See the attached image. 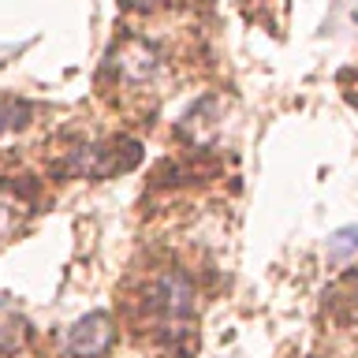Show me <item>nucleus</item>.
Masks as SVG:
<instances>
[{
	"instance_id": "nucleus-9",
	"label": "nucleus",
	"mask_w": 358,
	"mask_h": 358,
	"mask_svg": "<svg viewBox=\"0 0 358 358\" xmlns=\"http://www.w3.org/2000/svg\"><path fill=\"white\" fill-rule=\"evenodd\" d=\"M127 4H131V8H150L153 0H127Z\"/></svg>"
},
{
	"instance_id": "nucleus-1",
	"label": "nucleus",
	"mask_w": 358,
	"mask_h": 358,
	"mask_svg": "<svg viewBox=\"0 0 358 358\" xmlns=\"http://www.w3.org/2000/svg\"><path fill=\"white\" fill-rule=\"evenodd\" d=\"M142 313L164 340H179L183 332H190V324H194V284H190V276L179 268L153 273V280L145 284Z\"/></svg>"
},
{
	"instance_id": "nucleus-8",
	"label": "nucleus",
	"mask_w": 358,
	"mask_h": 358,
	"mask_svg": "<svg viewBox=\"0 0 358 358\" xmlns=\"http://www.w3.org/2000/svg\"><path fill=\"white\" fill-rule=\"evenodd\" d=\"M347 284H351V291H355V299H358V273H351V276H347Z\"/></svg>"
},
{
	"instance_id": "nucleus-6",
	"label": "nucleus",
	"mask_w": 358,
	"mask_h": 358,
	"mask_svg": "<svg viewBox=\"0 0 358 358\" xmlns=\"http://www.w3.org/2000/svg\"><path fill=\"white\" fill-rule=\"evenodd\" d=\"M30 123V105L19 97H0V127L11 131V127H22Z\"/></svg>"
},
{
	"instance_id": "nucleus-5",
	"label": "nucleus",
	"mask_w": 358,
	"mask_h": 358,
	"mask_svg": "<svg viewBox=\"0 0 358 358\" xmlns=\"http://www.w3.org/2000/svg\"><path fill=\"white\" fill-rule=\"evenodd\" d=\"M19 340H22V317L8 306V302H0V355L15 351Z\"/></svg>"
},
{
	"instance_id": "nucleus-2",
	"label": "nucleus",
	"mask_w": 358,
	"mask_h": 358,
	"mask_svg": "<svg viewBox=\"0 0 358 358\" xmlns=\"http://www.w3.org/2000/svg\"><path fill=\"white\" fill-rule=\"evenodd\" d=\"M142 145L131 138H112V142H97V145H83L67 157V172L83 176V179H108L116 172H127V168L138 164Z\"/></svg>"
},
{
	"instance_id": "nucleus-3",
	"label": "nucleus",
	"mask_w": 358,
	"mask_h": 358,
	"mask_svg": "<svg viewBox=\"0 0 358 358\" xmlns=\"http://www.w3.org/2000/svg\"><path fill=\"white\" fill-rule=\"evenodd\" d=\"M112 340H116V329H112L108 313H86V317H78L67 329L64 347L75 358H101L112 347Z\"/></svg>"
},
{
	"instance_id": "nucleus-7",
	"label": "nucleus",
	"mask_w": 358,
	"mask_h": 358,
	"mask_svg": "<svg viewBox=\"0 0 358 358\" xmlns=\"http://www.w3.org/2000/svg\"><path fill=\"white\" fill-rule=\"evenodd\" d=\"M351 250H358V224H351V228H343V231H336L332 239H329V257H347Z\"/></svg>"
},
{
	"instance_id": "nucleus-4",
	"label": "nucleus",
	"mask_w": 358,
	"mask_h": 358,
	"mask_svg": "<svg viewBox=\"0 0 358 358\" xmlns=\"http://www.w3.org/2000/svg\"><path fill=\"white\" fill-rule=\"evenodd\" d=\"M112 67H116V75L123 78V83L145 86L157 71H161V56H157V49L150 41L127 38L116 52H112Z\"/></svg>"
}]
</instances>
